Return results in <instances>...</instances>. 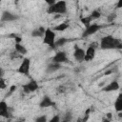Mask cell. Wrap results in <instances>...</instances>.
<instances>
[{
    "label": "cell",
    "instance_id": "f1b7e54d",
    "mask_svg": "<svg viewBox=\"0 0 122 122\" xmlns=\"http://www.w3.org/2000/svg\"><path fill=\"white\" fill-rule=\"evenodd\" d=\"M16 88H17V87H16L15 85H12V86H10V91H9V94H8V96H9V95H10V94H11L13 92H15Z\"/></svg>",
    "mask_w": 122,
    "mask_h": 122
},
{
    "label": "cell",
    "instance_id": "83f0119b",
    "mask_svg": "<svg viewBox=\"0 0 122 122\" xmlns=\"http://www.w3.org/2000/svg\"><path fill=\"white\" fill-rule=\"evenodd\" d=\"M59 121H60V116L58 114L50 119V122H59Z\"/></svg>",
    "mask_w": 122,
    "mask_h": 122
},
{
    "label": "cell",
    "instance_id": "f546056e",
    "mask_svg": "<svg viewBox=\"0 0 122 122\" xmlns=\"http://www.w3.org/2000/svg\"><path fill=\"white\" fill-rule=\"evenodd\" d=\"M44 1H45L49 6H51V5H53L57 0H44Z\"/></svg>",
    "mask_w": 122,
    "mask_h": 122
},
{
    "label": "cell",
    "instance_id": "cb8c5ba5",
    "mask_svg": "<svg viewBox=\"0 0 122 122\" xmlns=\"http://www.w3.org/2000/svg\"><path fill=\"white\" fill-rule=\"evenodd\" d=\"M23 55L22 54H20L19 52H17L16 51H12L11 53H10V58L11 59H17V58H20V57H22Z\"/></svg>",
    "mask_w": 122,
    "mask_h": 122
},
{
    "label": "cell",
    "instance_id": "e0dca14e",
    "mask_svg": "<svg viewBox=\"0 0 122 122\" xmlns=\"http://www.w3.org/2000/svg\"><path fill=\"white\" fill-rule=\"evenodd\" d=\"M114 110L117 112H122V92H120L118 94V96L116 97V99H115V102H114Z\"/></svg>",
    "mask_w": 122,
    "mask_h": 122
},
{
    "label": "cell",
    "instance_id": "277c9868",
    "mask_svg": "<svg viewBox=\"0 0 122 122\" xmlns=\"http://www.w3.org/2000/svg\"><path fill=\"white\" fill-rule=\"evenodd\" d=\"M98 47H99V44L96 43V42H93V43H92L88 46V48L86 50V55H85V61L86 62H90V61L94 59L96 49Z\"/></svg>",
    "mask_w": 122,
    "mask_h": 122
},
{
    "label": "cell",
    "instance_id": "4fadbf2b",
    "mask_svg": "<svg viewBox=\"0 0 122 122\" xmlns=\"http://www.w3.org/2000/svg\"><path fill=\"white\" fill-rule=\"evenodd\" d=\"M10 108L7 104V102L5 100H2L0 102V116L2 117H6L8 118L10 116Z\"/></svg>",
    "mask_w": 122,
    "mask_h": 122
},
{
    "label": "cell",
    "instance_id": "7402d4cb",
    "mask_svg": "<svg viewBox=\"0 0 122 122\" xmlns=\"http://www.w3.org/2000/svg\"><path fill=\"white\" fill-rule=\"evenodd\" d=\"M71 119H72V114H71V112H67L66 114H65V116H64V118H63V121L68 122V121H71Z\"/></svg>",
    "mask_w": 122,
    "mask_h": 122
},
{
    "label": "cell",
    "instance_id": "d4e9b609",
    "mask_svg": "<svg viewBox=\"0 0 122 122\" xmlns=\"http://www.w3.org/2000/svg\"><path fill=\"white\" fill-rule=\"evenodd\" d=\"M6 87H7L6 80L4 79V77H0V89L1 90H4V89H6Z\"/></svg>",
    "mask_w": 122,
    "mask_h": 122
},
{
    "label": "cell",
    "instance_id": "ffe728a7",
    "mask_svg": "<svg viewBox=\"0 0 122 122\" xmlns=\"http://www.w3.org/2000/svg\"><path fill=\"white\" fill-rule=\"evenodd\" d=\"M68 41H69V40H68L66 37H61V38H59V39H57V40L55 41V46H56V48H57V47H62V46H64Z\"/></svg>",
    "mask_w": 122,
    "mask_h": 122
},
{
    "label": "cell",
    "instance_id": "30bf717a",
    "mask_svg": "<svg viewBox=\"0 0 122 122\" xmlns=\"http://www.w3.org/2000/svg\"><path fill=\"white\" fill-rule=\"evenodd\" d=\"M18 19V15L15 13H12L9 10H5L2 12L1 15V21L2 22H12Z\"/></svg>",
    "mask_w": 122,
    "mask_h": 122
},
{
    "label": "cell",
    "instance_id": "4dcf8cb0",
    "mask_svg": "<svg viewBox=\"0 0 122 122\" xmlns=\"http://www.w3.org/2000/svg\"><path fill=\"white\" fill-rule=\"evenodd\" d=\"M116 8H117V9H121V8H122V0H117Z\"/></svg>",
    "mask_w": 122,
    "mask_h": 122
},
{
    "label": "cell",
    "instance_id": "7a4b0ae2",
    "mask_svg": "<svg viewBox=\"0 0 122 122\" xmlns=\"http://www.w3.org/2000/svg\"><path fill=\"white\" fill-rule=\"evenodd\" d=\"M47 12L50 14H65L67 12V3L64 0L56 1L53 5L49 6Z\"/></svg>",
    "mask_w": 122,
    "mask_h": 122
},
{
    "label": "cell",
    "instance_id": "8fae6325",
    "mask_svg": "<svg viewBox=\"0 0 122 122\" xmlns=\"http://www.w3.org/2000/svg\"><path fill=\"white\" fill-rule=\"evenodd\" d=\"M39 107L41 109H45V108H50V107H55V103L51 100V98L48 95H45L42 97L41 101L39 102Z\"/></svg>",
    "mask_w": 122,
    "mask_h": 122
},
{
    "label": "cell",
    "instance_id": "4316f807",
    "mask_svg": "<svg viewBox=\"0 0 122 122\" xmlns=\"http://www.w3.org/2000/svg\"><path fill=\"white\" fill-rule=\"evenodd\" d=\"M115 18H116V14H115V13H111L110 15H108L107 20H108V22L111 23V22H113Z\"/></svg>",
    "mask_w": 122,
    "mask_h": 122
},
{
    "label": "cell",
    "instance_id": "9c48e42d",
    "mask_svg": "<svg viewBox=\"0 0 122 122\" xmlns=\"http://www.w3.org/2000/svg\"><path fill=\"white\" fill-rule=\"evenodd\" d=\"M51 61L52 62H55V63H59V64H63V63H68L69 62V58H68V55L65 51H57L51 58Z\"/></svg>",
    "mask_w": 122,
    "mask_h": 122
},
{
    "label": "cell",
    "instance_id": "3957f363",
    "mask_svg": "<svg viewBox=\"0 0 122 122\" xmlns=\"http://www.w3.org/2000/svg\"><path fill=\"white\" fill-rule=\"evenodd\" d=\"M55 41H56V38H55V32L52 29H46V31H45V34L43 36V43L48 45L51 50H54L56 48L55 46Z\"/></svg>",
    "mask_w": 122,
    "mask_h": 122
},
{
    "label": "cell",
    "instance_id": "603a6c76",
    "mask_svg": "<svg viewBox=\"0 0 122 122\" xmlns=\"http://www.w3.org/2000/svg\"><path fill=\"white\" fill-rule=\"evenodd\" d=\"M56 91H57L58 93H64V92H67V87L64 86V85H60V86H58V88L56 89Z\"/></svg>",
    "mask_w": 122,
    "mask_h": 122
},
{
    "label": "cell",
    "instance_id": "7c38bea8",
    "mask_svg": "<svg viewBox=\"0 0 122 122\" xmlns=\"http://www.w3.org/2000/svg\"><path fill=\"white\" fill-rule=\"evenodd\" d=\"M119 88H120L119 83H118L116 80H113V81H112L111 83H109L108 85H106V86L102 89V92H115V91H118Z\"/></svg>",
    "mask_w": 122,
    "mask_h": 122
},
{
    "label": "cell",
    "instance_id": "8992f818",
    "mask_svg": "<svg viewBox=\"0 0 122 122\" xmlns=\"http://www.w3.org/2000/svg\"><path fill=\"white\" fill-rule=\"evenodd\" d=\"M22 89H23V92H24L25 93H31V92H36V91L39 89V85H38V83H37L36 80L31 79V80L29 81L27 84L23 85Z\"/></svg>",
    "mask_w": 122,
    "mask_h": 122
},
{
    "label": "cell",
    "instance_id": "52a82bcc",
    "mask_svg": "<svg viewBox=\"0 0 122 122\" xmlns=\"http://www.w3.org/2000/svg\"><path fill=\"white\" fill-rule=\"evenodd\" d=\"M85 55H86V51L77 45L74 46V51H73V58L76 62L82 63L85 61Z\"/></svg>",
    "mask_w": 122,
    "mask_h": 122
},
{
    "label": "cell",
    "instance_id": "ac0fdd59",
    "mask_svg": "<svg viewBox=\"0 0 122 122\" xmlns=\"http://www.w3.org/2000/svg\"><path fill=\"white\" fill-rule=\"evenodd\" d=\"M14 48H15V51H16L17 52H19L20 54H22V55H25V54L28 53L27 48H26L24 45H22L21 43H15Z\"/></svg>",
    "mask_w": 122,
    "mask_h": 122
},
{
    "label": "cell",
    "instance_id": "9a60e30c",
    "mask_svg": "<svg viewBox=\"0 0 122 122\" xmlns=\"http://www.w3.org/2000/svg\"><path fill=\"white\" fill-rule=\"evenodd\" d=\"M45 31H46V29L44 27L40 26V27H38V28H36V29L31 30V36L35 37V38H37V37H42L43 38V36L45 34Z\"/></svg>",
    "mask_w": 122,
    "mask_h": 122
},
{
    "label": "cell",
    "instance_id": "5b68a950",
    "mask_svg": "<svg viewBox=\"0 0 122 122\" xmlns=\"http://www.w3.org/2000/svg\"><path fill=\"white\" fill-rule=\"evenodd\" d=\"M30 58H23L21 64L19 65L17 71L23 75H30Z\"/></svg>",
    "mask_w": 122,
    "mask_h": 122
},
{
    "label": "cell",
    "instance_id": "ba28073f",
    "mask_svg": "<svg viewBox=\"0 0 122 122\" xmlns=\"http://www.w3.org/2000/svg\"><path fill=\"white\" fill-rule=\"evenodd\" d=\"M101 28H102L101 25H98V24H96V23H92V24H91L89 27H87V28L85 29V30H84L83 33H82V36H83V37L91 36V35L94 34L95 32H97Z\"/></svg>",
    "mask_w": 122,
    "mask_h": 122
},
{
    "label": "cell",
    "instance_id": "d6986e66",
    "mask_svg": "<svg viewBox=\"0 0 122 122\" xmlns=\"http://www.w3.org/2000/svg\"><path fill=\"white\" fill-rule=\"evenodd\" d=\"M81 23L87 28V27H89L91 24H92V16L91 15H89V16H86V17H81Z\"/></svg>",
    "mask_w": 122,
    "mask_h": 122
},
{
    "label": "cell",
    "instance_id": "44dd1931",
    "mask_svg": "<svg viewBox=\"0 0 122 122\" xmlns=\"http://www.w3.org/2000/svg\"><path fill=\"white\" fill-rule=\"evenodd\" d=\"M90 15L92 16V20L98 19V18H100V16H101V10H93L91 12Z\"/></svg>",
    "mask_w": 122,
    "mask_h": 122
},
{
    "label": "cell",
    "instance_id": "1f68e13d",
    "mask_svg": "<svg viewBox=\"0 0 122 122\" xmlns=\"http://www.w3.org/2000/svg\"><path fill=\"white\" fill-rule=\"evenodd\" d=\"M0 77H4V70L0 69Z\"/></svg>",
    "mask_w": 122,
    "mask_h": 122
},
{
    "label": "cell",
    "instance_id": "484cf974",
    "mask_svg": "<svg viewBox=\"0 0 122 122\" xmlns=\"http://www.w3.org/2000/svg\"><path fill=\"white\" fill-rule=\"evenodd\" d=\"M47 120H48V118H47L46 115H41V116H38V117L35 118L36 122H46Z\"/></svg>",
    "mask_w": 122,
    "mask_h": 122
},
{
    "label": "cell",
    "instance_id": "6da1fadb",
    "mask_svg": "<svg viewBox=\"0 0 122 122\" xmlns=\"http://www.w3.org/2000/svg\"><path fill=\"white\" fill-rule=\"evenodd\" d=\"M99 47L102 50H122V40L109 34L101 38Z\"/></svg>",
    "mask_w": 122,
    "mask_h": 122
},
{
    "label": "cell",
    "instance_id": "5bb4252c",
    "mask_svg": "<svg viewBox=\"0 0 122 122\" xmlns=\"http://www.w3.org/2000/svg\"><path fill=\"white\" fill-rule=\"evenodd\" d=\"M61 68H62V64L55 63V62H52V61H51V62L47 66L46 72H47V73H53V72L59 71Z\"/></svg>",
    "mask_w": 122,
    "mask_h": 122
},
{
    "label": "cell",
    "instance_id": "2e32d148",
    "mask_svg": "<svg viewBox=\"0 0 122 122\" xmlns=\"http://www.w3.org/2000/svg\"><path fill=\"white\" fill-rule=\"evenodd\" d=\"M70 28V23L69 22H63V23H59L58 25H56L55 27H53V30L54 31H65L67 29Z\"/></svg>",
    "mask_w": 122,
    "mask_h": 122
}]
</instances>
